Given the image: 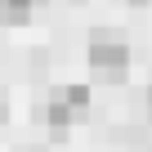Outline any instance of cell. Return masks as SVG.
I'll return each instance as SVG.
<instances>
[{"label": "cell", "instance_id": "cell-1", "mask_svg": "<svg viewBox=\"0 0 152 152\" xmlns=\"http://www.w3.org/2000/svg\"><path fill=\"white\" fill-rule=\"evenodd\" d=\"M90 67H94L99 76H107V81H121L125 67H130L125 40H116V36H107V31H94V36H90Z\"/></svg>", "mask_w": 152, "mask_h": 152}, {"label": "cell", "instance_id": "cell-2", "mask_svg": "<svg viewBox=\"0 0 152 152\" xmlns=\"http://www.w3.org/2000/svg\"><path fill=\"white\" fill-rule=\"evenodd\" d=\"M54 99H63L72 116H81V112L90 107V85H76V81H72V85H58V90H54Z\"/></svg>", "mask_w": 152, "mask_h": 152}, {"label": "cell", "instance_id": "cell-3", "mask_svg": "<svg viewBox=\"0 0 152 152\" xmlns=\"http://www.w3.org/2000/svg\"><path fill=\"white\" fill-rule=\"evenodd\" d=\"M31 9H36V0H0V23L18 27V23L31 18Z\"/></svg>", "mask_w": 152, "mask_h": 152}, {"label": "cell", "instance_id": "cell-4", "mask_svg": "<svg viewBox=\"0 0 152 152\" xmlns=\"http://www.w3.org/2000/svg\"><path fill=\"white\" fill-rule=\"evenodd\" d=\"M45 121H49L54 130H67V125H72L76 116L67 112V103H63V99H49V103H45Z\"/></svg>", "mask_w": 152, "mask_h": 152}, {"label": "cell", "instance_id": "cell-5", "mask_svg": "<svg viewBox=\"0 0 152 152\" xmlns=\"http://www.w3.org/2000/svg\"><path fill=\"white\" fill-rule=\"evenodd\" d=\"M143 103H148V116H152V90H148V99H143Z\"/></svg>", "mask_w": 152, "mask_h": 152}, {"label": "cell", "instance_id": "cell-6", "mask_svg": "<svg viewBox=\"0 0 152 152\" xmlns=\"http://www.w3.org/2000/svg\"><path fill=\"white\" fill-rule=\"evenodd\" d=\"M0 121H5V99H0Z\"/></svg>", "mask_w": 152, "mask_h": 152}, {"label": "cell", "instance_id": "cell-7", "mask_svg": "<svg viewBox=\"0 0 152 152\" xmlns=\"http://www.w3.org/2000/svg\"><path fill=\"white\" fill-rule=\"evenodd\" d=\"M130 5H148V0H130Z\"/></svg>", "mask_w": 152, "mask_h": 152}]
</instances>
